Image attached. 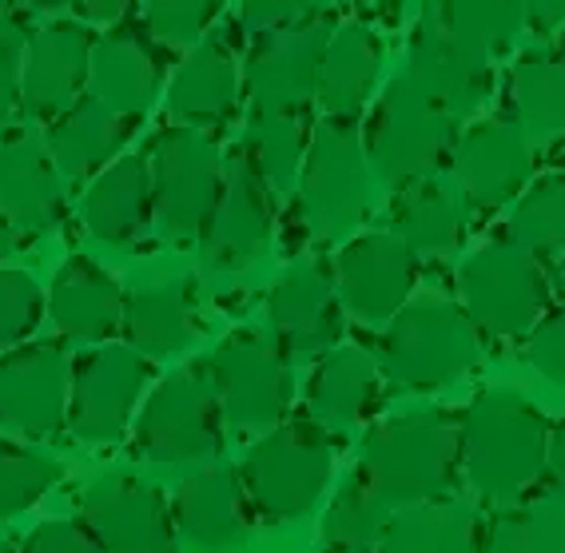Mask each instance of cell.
Instances as JSON below:
<instances>
[{"mask_svg": "<svg viewBox=\"0 0 565 553\" xmlns=\"http://www.w3.org/2000/svg\"><path fill=\"white\" fill-rule=\"evenodd\" d=\"M554 423L514 391H482L458 414L462 478L490 506L522 502L550 474Z\"/></svg>", "mask_w": 565, "mask_h": 553, "instance_id": "cell-1", "label": "cell"}, {"mask_svg": "<svg viewBox=\"0 0 565 553\" xmlns=\"http://www.w3.org/2000/svg\"><path fill=\"white\" fill-rule=\"evenodd\" d=\"M354 474L383 498L391 510L443 498L462 474L458 454V414L411 411L383 418L366 430Z\"/></svg>", "mask_w": 565, "mask_h": 553, "instance_id": "cell-2", "label": "cell"}, {"mask_svg": "<svg viewBox=\"0 0 565 553\" xmlns=\"http://www.w3.org/2000/svg\"><path fill=\"white\" fill-rule=\"evenodd\" d=\"M243 486L252 510L267 522H295L307 518L331 490L334 443L319 418H282L255 438L243 454Z\"/></svg>", "mask_w": 565, "mask_h": 553, "instance_id": "cell-3", "label": "cell"}, {"mask_svg": "<svg viewBox=\"0 0 565 553\" xmlns=\"http://www.w3.org/2000/svg\"><path fill=\"white\" fill-rule=\"evenodd\" d=\"M482 351V331L450 295H414L383 334V374L403 391H443L462 379Z\"/></svg>", "mask_w": 565, "mask_h": 553, "instance_id": "cell-4", "label": "cell"}, {"mask_svg": "<svg viewBox=\"0 0 565 553\" xmlns=\"http://www.w3.org/2000/svg\"><path fill=\"white\" fill-rule=\"evenodd\" d=\"M223 426L227 418L207 362H192L148 391L131 423V450L156 466H203L220 458Z\"/></svg>", "mask_w": 565, "mask_h": 553, "instance_id": "cell-5", "label": "cell"}, {"mask_svg": "<svg viewBox=\"0 0 565 553\" xmlns=\"http://www.w3.org/2000/svg\"><path fill=\"white\" fill-rule=\"evenodd\" d=\"M363 148L379 180L391 188H411L430 180L446 160H455V116L430 100L411 76H398L374 104L363 128Z\"/></svg>", "mask_w": 565, "mask_h": 553, "instance_id": "cell-6", "label": "cell"}, {"mask_svg": "<svg viewBox=\"0 0 565 553\" xmlns=\"http://www.w3.org/2000/svg\"><path fill=\"white\" fill-rule=\"evenodd\" d=\"M554 279L542 272L534 252L514 240L486 243L458 272V299L478 322L486 339L525 342L537 322L550 315Z\"/></svg>", "mask_w": 565, "mask_h": 553, "instance_id": "cell-7", "label": "cell"}, {"mask_svg": "<svg viewBox=\"0 0 565 553\" xmlns=\"http://www.w3.org/2000/svg\"><path fill=\"white\" fill-rule=\"evenodd\" d=\"M156 192V227L168 240H203L227 180L220 143L192 124H168L148 143Z\"/></svg>", "mask_w": 565, "mask_h": 553, "instance_id": "cell-8", "label": "cell"}, {"mask_svg": "<svg viewBox=\"0 0 565 553\" xmlns=\"http://www.w3.org/2000/svg\"><path fill=\"white\" fill-rule=\"evenodd\" d=\"M366 183L371 160L363 148V131L347 116H327L315 124L311 148L299 171V220L315 240H343L366 215Z\"/></svg>", "mask_w": 565, "mask_h": 553, "instance_id": "cell-9", "label": "cell"}, {"mask_svg": "<svg viewBox=\"0 0 565 553\" xmlns=\"http://www.w3.org/2000/svg\"><path fill=\"white\" fill-rule=\"evenodd\" d=\"M152 391V359L131 342H100L72 359L68 434L88 446H116L131 434Z\"/></svg>", "mask_w": 565, "mask_h": 553, "instance_id": "cell-10", "label": "cell"}, {"mask_svg": "<svg viewBox=\"0 0 565 553\" xmlns=\"http://www.w3.org/2000/svg\"><path fill=\"white\" fill-rule=\"evenodd\" d=\"M295 354L275 334L243 331L223 334L220 347L207 354L215 394H220L223 418L235 430H267L291 414L295 403Z\"/></svg>", "mask_w": 565, "mask_h": 553, "instance_id": "cell-11", "label": "cell"}, {"mask_svg": "<svg viewBox=\"0 0 565 553\" xmlns=\"http://www.w3.org/2000/svg\"><path fill=\"white\" fill-rule=\"evenodd\" d=\"M76 518L104 553H180L172 498L140 474H100L81 493Z\"/></svg>", "mask_w": 565, "mask_h": 553, "instance_id": "cell-12", "label": "cell"}, {"mask_svg": "<svg viewBox=\"0 0 565 553\" xmlns=\"http://www.w3.org/2000/svg\"><path fill=\"white\" fill-rule=\"evenodd\" d=\"M72 354L61 342H21L0 351V430L52 443L68 430Z\"/></svg>", "mask_w": 565, "mask_h": 553, "instance_id": "cell-13", "label": "cell"}, {"mask_svg": "<svg viewBox=\"0 0 565 553\" xmlns=\"http://www.w3.org/2000/svg\"><path fill=\"white\" fill-rule=\"evenodd\" d=\"M331 32L334 24L327 17H307L255 36L243 61V84H247L252 108L307 111V104L319 96Z\"/></svg>", "mask_w": 565, "mask_h": 553, "instance_id": "cell-14", "label": "cell"}, {"mask_svg": "<svg viewBox=\"0 0 565 553\" xmlns=\"http://www.w3.org/2000/svg\"><path fill=\"white\" fill-rule=\"evenodd\" d=\"M406 76L443 104L450 116H470L490 100L494 88V68L482 49L462 41L455 29H446L435 9L423 12L411 32L406 49Z\"/></svg>", "mask_w": 565, "mask_h": 553, "instance_id": "cell-15", "label": "cell"}, {"mask_svg": "<svg viewBox=\"0 0 565 553\" xmlns=\"http://www.w3.org/2000/svg\"><path fill=\"white\" fill-rule=\"evenodd\" d=\"M414 283H418V255L394 232L354 235L334 255V287L354 319H394L414 299Z\"/></svg>", "mask_w": 565, "mask_h": 553, "instance_id": "cell-16", "label": "cell"}, {"mask_svg": "<svg viewBox=\"0 0 565 553\" xmlns=\"http://www.w3.org/2000/svg\"><path fill=\"white\" fill-rule=\"evenodd\" d=\"M343 299L334 287V272L319 259L287 267L267 291V327L295 359H315L343 339Z\"/></svg>", "mask_w": 565, "mask_h": 553, "instance_id": "cell-17", "label": "cell"}, {"mask_svg": "<svg viewBox=\"0 0 565 553\" xmlns=\"http://www.w3.org/2000/svg\"><path fill=\"white\" fill-rule=\"evenodd\" d=\"M168 44L148 24H116L96 36L92 49L88 92L111 111H124L131 120H143L156 96L168 92Z\"/></svg>", "mask_w": 565, "mask_h": 553, "instance_id": "cell-18", "label": "cell"}, {"mask_svg": "<svg viewBox=\"0 0 565 553\" xmlns=\"http://www.w3.org/2000/svg\"><path fill=\"white\" fill-rule=\"evenodd\" d=\"M180 545L192 553H235L252 530V498L235 466L203 462L172 493Z\"/></svg>", "mask_w": 565, "mask_h": 553, "instance_id": "cell-19", "label": "cell"}, {"mask_svg": "<svg viewBox=\"0 0 565 553\" xmlns=\"http://www.w3.org/2000/svg\"><path fill=\"white\" fill-rule=\"evenodd\" d=\"M92 49L96 36L84 21H52L32 32L21 92L24 120L49 128L81 100L92 76Z\"/></svg>", "mask_w": 565, "mask_h": 553, "instance_id": "cell-20", "label": "cell"}, {"mask_svg": "<svg viewBox=\"0 0 565 553\" xmlns=\"http://www.w3.org/2000/svg\"><path fill=\"white\" fill-rule=\"evenodd\" d=\"M275 188L263 180L255 163L235 148L227 156V180L215 203L212 223L203 232V255L215 272H243L263 255L275 223Z\"/></svg>", "mask_w": 565, "mask_h": 553, "instance_id": "cell-21", "label": "cell"}, {"mask_svg": "<svg viewBox=\"0 0 565 553\" xmlns=\"http://www.w3.org/2000/svg\"><path fill=\"white\" fill-rule=\"evenodd\" d=\"M64 183L68 180L36 128L0 131V212L17 223V232L52 235L61 227L68 215Z\"/></svg>", "mask_w": 565, "mask_h": 553, "instance_id": "cell-22", "label": "cell"}, {"mask_svg": "<svg viewBox=\"0 0 565 553\" xmlns=\"http://www.w3.org/2000/svg\"><path fill=\"white\" fill-rule=\"evenodd\" d=\"M534 176V140L518 124L478 120L455 148V180L470 208L494 212L518 200Z\"/></svg>", "mask_w": 565, "mask_h": 553, "instance_id": "cell-23", "label": "cell"}, {"mask_svg": "<svg viewBox=\"0 0 565 553\" xmlns=\"http://www.w3.org/2000/svg\"><path fill=\"white\" fill-rule=\"evenodd\" d=\"M128 295L120 279L88 255H68L49 283V322L76 347H100L124 334Z\"/></svg>", "mask_w": 565, "mask_h": 553, "instance_id": "cell-24", "label": "cell"}, {"mask_svg": "<svg viewBox=\"0 0 565 553\" xmlns=\"http://www.w3.org/2000/svg\"><path fill=\"white\" fill-rule=\"evenodd\" d=\"M247 84H243V64L235 56L227 36H203L200 44L188 49L180 68L172 72L163 104L175 124H192V128H220L235 120Z\"/></svg>", "mask_w": 565, "mask_h": 553, "instance_id": "cell-25", "label": "cell"}, {"mask_svg": "<svg viewBox=\"0 0 565 553\" xmlns=\"http://www.w3.org/2000/svg\"><path fill=\"white\" fill-rule=\"evenodd\" d=\"M81 220L100 243H136L152 232L156 192L148 156H120L108 163L84 192Z\"/></svg>", "mask_w": 565, "mask_h": 553, "instance_id": "cell-26", "label": "cell"}, {"mask_svg": "<svg viewBox=\"0 0 565 553\" xmlns=\"http://www.w3.org/2000/svg\"><path fill=\"white\" fill-rule=\"evenodd\" d=\"M136 124L140 120H131L124 111H111L92 92H84L61 120H52L44 128V140H49L52 160L64 171V180L81 183L96 180L108 163L120 160L128 140L136 136Z\"/></svg>", "mask_w": 565, "mask_h": 553, "instance_id": "cell-27", "label": "cell"}, {"mask_svg": "<svg viewBox=\"0 0 565 553\" xmlns=\"http://www.w3.org/2000/svg\"><path fill=\"white\" fill-rule=\"evenodd\" d=\"M470 227V200L462 188L438 180H418L398 188L391 212V232L411 247L418 259H446L455 255Z\"/></svg>", "mask_w": 565, "mask_h": 553, "instance_id": "cell-28", "label": "cell"}, {"mask_svg": "<svg viewBox=\"0 0 565 553\" xmlns=\"http://www.w3.org/2000/svg\"><path fill=\"white\" fill-rule=\"evenodd\" d=\"M383 362L363 347H334L307 379V414L327 426L359 423L379 403Z\"/></svg>", "mask_w": 565, "mask_h": 553, "instance_id": "cell-29", "label": "cell"}, {"mask_svg": "<svg viewBox=\"0 0 565 553\" xmlns=\"http://www.w3.org/2000/svg\"><path fill=\"white\" fill-rule=\"evenodd\" d=\"M505 104L518 128L534 143H554L565 136V52H522L510 68Z\"/></svg>", "mask_w": 565, "mask_h": 553, "instance_id": "cell-30", "label": "cell"}, {"mask_svg": "<svg viewBox=\"0 0 565 553\" xmlns=\"http://www.w3.org/2000/svg\"><path fill=\"white\" fill-rule=\"evenodd\" d=\"M379 553H482V518L466 502H430L394 510Z\"/></svg>", "mask_w": 565, "mask_h": 553, "instance_id": "cell-31", "label": "cell"}, {"mask_svg": "<svg viewBox=\"0 0 565 553\" xmlns=\"http://www.w3.org/2000/svg\"><path fill=\"white\" fill-rule=\"evenodd\" d=\"M379 68H383V41L366 24H339L327 44L323 81H319V100L327 116L354 120L371 100Z\"/></svg>", "mask_w": 565, "mask_h": 553, "instance_id": "cell-32", "label": "cell"}, {"mask_svg": "<svg viewBox=\"0 0 565 553\" xmlns=\"http://www.w3.org/2000/svg\"><path fill=\"white\" fill-rule=\"evenodd\" d=\"M200 322H195L192 295L183 287H148V291L128 295V315H124V342H131L152 362L175 359L195 342Z\"/></svg>", "mask_w": 565, "mask_h": 553, "instance_id": "cell-33", "label": "cell"}, {"mask_svg": "<svg viewBox=\"0 0 565 553\" xmlns=\"http://www.w3.org/2000/svg\"><path fill=\"white\" fill-rule=\"evenodd\" d=\"M311 131L315 128L307 124V111L252 108L239 148L275 192H287V188H295L299 171H303L307 148H311Z\"/></svg>", "mask_w": 565, "mask_h": 553, "instance_id": "cell-34", "label": "cell"}, {"mask_svg": "<svg viewBox=\"0 0 565 553\" xmlns=\"http://www.w3.org/2000/svg\"><path fill=\"white\" fill-rule=\"evenodd\" d=\"M482 553H565V493L494 506L482 522Z\"/></svg>", "mask_w": 565, "mask_h": 553, "instance_id": "cell-35", "label": "cell"}, {"mask_svg": "<svg viewBox=\"0 0 565 553\" xmlns=\"http://www.w3.org/2000/svg\"><path fill=\"white\" fill-rule=\"evenodd\" d=\"M391 518V506L351 470L323 513V545L331 553H371L383 542Z\"/></svg>", "mask_w": 565, "mask_h": 553, "instance_id": "cell-36", "label": "cell"}, {"mask_svg": "<svg viewBox=\"0 0 565 553\" xmlns=\"http://www.w3.org/2000/svg\"><path fill=\"white\" fill-rule=\"evenodd\" d=\"M64 462L41 446L21 443L17 434H0V522L32 510L44 493L56 490Z\"/></svg>", "mask_w": 565, "mask_h": 553, "instance_id": "cell-37", "label": "cell"}, {"mask_svg": "<svg viewBox=\"0 0 565 553\" xmlns=\"http://www.w3.org/2000/svg\"><path fill=\"white\" fill-rule=\"evenodd\" d=\"M505 240L522 243L534 255L565 252V171H550L518 195Z\"/></svg>", "mask_w": 565, "mask_h": 553, "instance_id": "cell-38", "label": "cell"}, {"mask_svg": "<svg viewBox=\"0 0 565 553\" xmlns=\"http://www.w3.org/2000/svg\"><path fill=\"white\" fill-rule=\"evenodd\" d=\"M430 9L443 17L446 29H455L486 56L510 49L525 24L522 0H435Z\"/></svg>", "mask_w": 565, "mask_h": 553, "instance_id": "cell-39", "label": "cell"}, {"mask_svg": "<svg viewBox=\"0 0 565 553\" xmlns=\"http://www.w3.org/2000/svg\"><path fill=\"white\" fill-rule=\"evenodd\" d=\"M44 315H49V295L36 275L21 267H0V351L29 342Z\"/></svg>", "mask_w": 565, "mask_h": 553, "instance_id": "cell-40", "label": "cell"}, {"mask_svg": "<svg viewBox=\"0 0 565 553\" xmlns=\"http://www.w3.org/2000/svg\"><path fill=\"white\" fill-rule=\"evenodd\" d=\"M223 0H143V24L168 49H192L220 17Z\"/></svg>", "mask_w": 565, "mask_h": 553, "instance_id": "cell-41", "label": "cell"}, {"mask_svg": "<svg viewBox=\"0 0 565 553\" xmlns=\"http://www.w3.org/2000/svg\"><path fill=\"white\" fill-rule=\"evenodd\" d=\"M32 32L17 12H0V131L21 111L24 92V56H29Z\"/></svg>", "mask_w": 565, "mask_h": 553, "instance_id": "cell-42", "label": "cell"}, {"mask_svg": "<svg viewBox=\"0 0 565 553\" xmlns=\"http://www.w3.org/2000/svg\"><path fill=\"white\" fill-rule=\"evenodd\" d=\"M21 553H104L81 518H44L24 533Z\"/></svg>", "mask_w": 565, "mask_h": 553, "instance_id": "cell-43", "label": "cell"}, {"mask_svg": "<svg viewBox=\"0 0 565 553\" xmlns=\"http://www.w3.org/2000/svg\"><path fill=\"white\" fill-rule=\"evenodd\" d=\"M525 359L537 374L565 386V311H550L525 339Z\"/></svg>", "mask_w": 565, "mask_h": 553, "instance_id": "cell-44", "label": "cell"}, {"mask_svg": "<svg viewBox=\"0 0 565 553\" xmlns=\"http://www.w3.org/2000/svg\"><path fill=\"white\" fill-rule=\"evenodd\" d=\"M323 0H239V29L247 36L282 29V24L307 21Z\"/></svg>", "mask_w": 565, "mask_h": 553, "instance_id": "cell-45", "label": "cell"}, {"mask_svg": "<svg viewBox=\"0 0 565 553\" xmlns=\"http://www.w3.org/2000/svg\"><path fill=\"white\" fill-rule=\"evenodd\" d=\"M72 4H76V12H81L88 24H108V29H116V24H124V17L131 12L136 0H72Z\"/></svg>", "mask_w": 565, "mask_h": 553, "instance_id": "cell-46", "label": "cell"}, {"mask_svg": "<svg viewBox=\"0 0 565 553\" xmlns=\"http://www.w3.org/2000/svg\"><path fill=\"white\" fill-rule=\"evenodd\" d=\"M525 24L534 32H554L565 21V0H522Z\"/></svg>", "mask_w": 565, "mask_h": 553, "instance_id": "cell-47", "label": "cell"}, {"mask_svg": "<svg viewBox=\"0 0 565 553\" xmlns=\"http://www.w3.org/2000/svg\"><path fill=\"white\" fill-rule=\"evenodd\" d=\"M550 474H554L557 493H565V418L550 430Z\"/></svg>", "mask_w": 565, "mask_h": 553, "instance_id": "cell-48", "label": "cell"}, {"mask_svg": "<svg viewBox=\"0 0 565 553\" xmlns=\"http://www.w3.org/2000/svg\"><path fill=\"white\" fill-rule=\"evenodd\" d=\"M17 243H21V240H17V223H12L9 215L0 212V263H4L12 252H17Z\"/></svg>", "mask_w": 565, "mask_h": 553, "instance_id": "cell-49", "label": "cell"}, {"mask_svg": "<svg viewBox=\"0 0 565 553\" xmlns=\"http://www.w3.org/2000/svg\"><path fill=\"white\" fill-rule=\"evenodd\" d=\"M12 4L24 12H56V9H64V4H72V0H12Z\"/></svg>", "mask_w": 565, "mask_h": 553, "instance_id": "cell-50", "label": "cell"}, {"mask_svg": "<svg viewBox=\"0 0 565 553\" xmlns=\"http://www.w3.org/2000/svg\"><path fill=\"white\" fill-rule=\"evenodd\" d=\"M550 279H554V295L565 302V252H562V259H557V267H554V275H550Z\"/></svg>", "mask_w": 565, "mask_h": 553, "instance_id": "cell-51", "label": "cell"}, {"mask_svg": "<svg viewBox=\"0 0 565 553\" xmlns=\"http://www.w3.org/2000/svg\"><path fill=\"white\" fill-rule=\"evenodd\" d=\"M0 553H21V545H12V542H4V538H0Z\"/></svg>", "mask_w": 565, "mask_h": 553, "instance_id": "cell-52", "label": "cell"}]
</instances>
